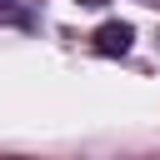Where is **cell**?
Wrapping results in <instances>:
<instances>
[{
	"label": "cell",
	"mask_w": 160,
	"mask_h": 160,
	"mask_svg": "<svg viewBox=\"0 0 160 160\" xmlns=\"http://www.w3.org/2000/svg\"><path fill=\"white\" fill-rule=\"evenodd\" d=\"M0 20H25V10H20L15 0H0Z\"/></svg>",
	"instance_id": "obj_2"
},
{
	"label": "cell",
	"mask_w": 160,
	"mask_h": 160,
	"mask_svg": "<svg viewBox=\"0 0 160 160\" xmlns=\"http://www.w3.org/2000/svg\"><path fill=\"white\" fill-rule=\"evenodd\" d=\"M90 40H95V50H100V55H125V50H130V40H135V30H130L125 20H105Z\"/></svg>",
	"instance_id": "obj_1"
}]
</instances>
